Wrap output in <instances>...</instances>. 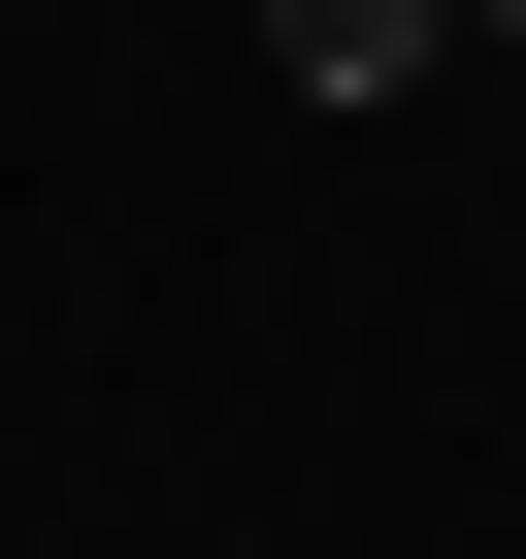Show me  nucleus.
<instances>
[{
    "label": "nucleus",
    "mask_w": 526,
    "mask_h": 559,
    "mask_svg": "<svg viewBox=\"0 0 526 559\" xmlns=\"http://www.w3.org/2000/svg\"><path fill=\"white\" fill-rule=\"evenodd\" d=\"M263 67H297V99H428V67H461V0H263Z\"/></svg>",
    "instance_id": "obj_1"
},
{
    "label": "nucleus",
    "mask_w": 526,
    "mask_h": 559,
    "mask_svg": "<svg viewBox=\"0 0 526 559\" xmlns=\"http://www.w3.org/2000/svg\"><path fill=\"white\" fill-rule=\"evenodd\" d=\"M461 34H526V0H461Z\"/></svg>",
    "instance_id": "obj_2"
},
{
    "label": "nucleus",
    "mask_w": 526,
    "mask_h": 559,
    "mask_svg": "<svg viewBox=\"0 0 526 559\" xmlns=\"http://www.w3.org/2000/svg\"><path fill=\"white\" fill-rule=\"evenodd\" d=\"M230 559H263V526H230Z\"/></svg>",
    "instance_id": "obj_3"
}]
</instances>
